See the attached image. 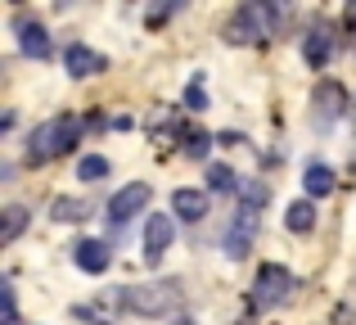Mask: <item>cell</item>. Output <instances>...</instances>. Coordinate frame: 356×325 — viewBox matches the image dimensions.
<instances>
[{
    "instance_id": "4fadbf2b",
    "label": "cell",
    "mask_w": 356,
    "mask_h": 325,
    "mask_svg": "<svg viewBox=\"0 0 356 325\" xmlns=\"http://www.w3.org/2000/svg\"><path fill=\"white\" fill-rule=\"evenodd\" d=\"M302 54H307V63H312V68H325V63H330V54H334L330 27H312V32H307V41H302Z\"/></svg>"
},
{
    "instance_id": "6da1fadb",
    "label": "cell",
    "mask_w": 356,
    "mask_h": 325,
    "mask_svg": "<svg viewBox=\"0 0 356 325\" xmlns=\"http://www.w3.org/2000/svg\"><path fill=\"white\" fill-rule=\"evenodd\" d=\"M77 136H81V122L77 118H50V122H41L32 132V141H27V159L32 163H50V159H63V154L77 145Z\"/></svg>"
},
{
    "instance_id": "52a82bcc",
    "label": "cell",
    "mask_w": 356,
    "mask_h": 325,
    "mask_svg": "<svg viewBox=\"0 0 356 325\" xmlns=\"http://www.w3.org/2000/svg\"><path fill=\"white\" fill-rule=\"evenodd\" d=\"M149 194H154V190H149L145 181H136V185H122V190L113 194V199H108V217H113V221H131L136 212H145Z\"/></svg>"
},
{
    "instance_id": "9c48e42d",
    "label": "cell",
    "mask_w": 356,
    "mask_h": 325,
    "mask_svg": "<svg viewBox=\"0 0 356 325\" xmlns=\"http://www.w3.org/2000/svg\"><path fill=\"white\" fill-rule=\"evenodd\" d=\"M72 262H77L81 271H90V276H104L108 262H113V248H108L104 239H81V244L72 248Z\"/></svg>"
},
{
    "instance_id": "e0dca14e",
    "label": "cell",
    "mask_w": 356,
    "mask_h": 325,
    "mask_svg": "<svg viewBox=\"0 0 356 325\" xmlns=\"http://www.w3.org/2000/svg\"><path fill=\"white\" fill-rule=\"evenodd\" d=\"M208 190H217V194H226V190H239L235 172H230L226 163H212V167H208Z\"/></svg>"
},
{
    "instance_id": "d6986e66",
    "label": "cell",
    "mask_w": 356,
    "mask_h": 325,
    "mask_svg": "<svg viewBox=\"0 0 356 325\" xmlns=\"http://www.w3.org/2000/svg\"><path fill=\"white\" fill-rule=\"evenodd\" d=\"M77 176H81V181H104V176H108V159H99V154H86V159L77 163Z\"/></svg>"
},
{
    "instance_id": "7a4b0ae2",
    "label": "cell",
    "mask_w": 356,
    "mask_h": 325,
    "mask_svg": "<svg viewBox=\"0 0 356 325\" xmlns=\"http://www.w3.org/2000/svg\"><path fill=\"white\" fill-rule=\"evenodd\" d=\"M122 303L140 317H167L181 308V280H154L145 290H122Z\"/></svg>"
},
{
    "instance_id": "5bb4252c",
    "label": "cell",
    "mask_w": 356,
    "mask_h": 325,
    "mask_svg": "<svg viewBox=\"0 0 356 325\" xmlns=\"http://www.w3.org/2000/svg\"><path fill=\"white\" fill-rule=\"evenodd\" d=\"M284 226L293 230V235H307V230L316 226V208L307 199H298V203H289V212H284Z\"/></svg>"
},
{
    "instance_id": "8992f818",
    "label": "cell",
    "mask_w": 356,
    "mask_h": 325,
    "mask_svg": "<svg viewBox=\"0 0 356 325\" xmlns=\"http://www.w3.org/2000/svg\"><path fill=\"white\" fill-rule=\"evenodd\" d=\"M252 239H257V212H248V208H239V217L230 221V230H226V239H221V248H226V257H248V248H252Z\"/></svg>"
},
{
    "instance_id": "7c38bea8",
    "label": "cell",
    "mask_w": 356,
    "mask_h": 325,
    "mask_svg": "<svg viewBox=\"0 0 356 325\" xmlns=\"http://www.w3.org/2000/svg\"><path fill=\"white\" fill-rule=\"evenodd\" d=\"M172 212L181 221H203L208 217V194L203 190H176L172 194Z\"/></svg>"
},
{
    "instance_id": "9a60e30c",
    "label": "cell",
    "mask_w": 356,
    "mask_h": 325,
    "mask_svg": "<svg viewBox=\"0 0 356 325\" xmlns=\"http://www.w3.org/2000/svg\"><path fill=\"white\" fill-rule=\"evenodd\" d=\"M302 185H307V194H312V199L330 194V190H334V167H325V163H312V167H307V176H302Z\"/></svg>"
},
{
    "instance_id": "30bf717a",
    "label": "cell",
    "mask_w": 356,
    "mask_h": 325,
    "mask_svg": "<svg viewBox=\"0 0 356 325\" xmlns=\"http://www.w3.org/2000/svg\"><path fill=\"white\" fill-rule=\"evenodd\" d=\"M63 63H68V72L72 77H99V72L108 68V59L99 50H90V45H68V54H63Z\"/></svg>"
},
{
    "instance_id": "603a6c76",
    "label": "cell",
    "mask_w": 356,
    "mask_h": 325,
    "mask_svg": "<svg viewBox=\"0 0 356 325\" xmlns=\"http://www.w3.org/2000/svg\"><path fill=\"white\" fill-rule=\"evenodd\" d=\"M185 109H208V95H203V77H194V86L185 90Z\"/></svg>"
},
{
    "instance_id": "277c9868",
    "label": "cell",
    "mask_w": 356,
    "mask_h": 325,
    "mask_svg": "<svg viewBox=\"0 0 356 325\" xmlns=\"http://www.w3.org/2000/svg\"><path fill=\"white\" fill-rule=\"evenodd\" d=\"M275 9L270 5H243L235 14V23L226 27V36L235 45H248V41H261V36H270V27H275Z\"/></svg>"
},
{
    "instance_id": "3957f363",
    "label": "cell",
    "mask_w": 356,
    "mask_h": 325,
    "mask_svg": "<svg viewBox=\"0 0 356 325\" xmlns=\"http://www.w3.org/2000/svg\"><path fill=\"white\" fill-rule=\"evenodd\" d=\"M293 290H298V276L289 271V267L266 262L257 271V285H252V303H257V308H280V303H289Z\"/></svg>"
},
{
    "instance_id": "44dd1931",
    "label": "cell",
    "mask_w": 356,
    "mask_h": 325,
    "mask_svg": "<svg viewBox=\"0 0 356 325\" xmlns=\"http://www.w3.org/2000/svg\"><path fill=\"white\" fill-rule=\"evenodd\" d=\"M208 145H212L208 132H185V154H190V159H203V154H208Z\"/></svg>"
},
{
    "instance_id": "8fae6325",
    "label": "cell",
    "mask_w": 356,
    "mask_h": 325,
    "mask_svg": "<svg viewBox=\"0 0 356 325\" xmlns=\"http://www.w3.org/2000/svg\"><path fill=\"white\" fill-rule=\"evenodd\" d=\"M343 104H348V95H343L339 81H325V86H316V122L330 127L334 118L343 113Z\"/></svg>"
},
{
    "instance_id": "5b68a950",
    "label": "cell",
    "mask_w": 356,
    "mask_h": 325,
    "mask_svg": "<svg viewBox=\"0 0 356 325\" xmlns=\"http://www.w3.org/2000/svg\"><path fill=\"white\" fill-rule=\"evenodd\" d=\"M176 239V217H167V212H154V217H145V239H140V248H145V262H158V257L167 253V244Z\"/></svg>"
},
{
    "instance_id": "ffe728a7",
    "label": "cell",
    "mask_w": 356,
    "mask_h": 325,
    "mask_svg": "<svg viewBox=\"0 0 356 325\" xmlns=\"http://www.w3.org/2000/svg\"><path fill=\"white\" fill-rule=\"evenodd\" d=\"M81 217H86L81 199H54V221H81Z\"/></svg>"
},
{
    "instance_id": "2e32d148",
    "label": "cell",
    "mask_w": 356,
    "mask_h": 325,
    "mask_svg": "<svg viewBox=\"0 0 356 325\" xmlns=\"http://www.w3.org/2000/svg\"><path fill=\"white\" fill-rule=\"evenodd\" d=\"M23 230H27V208L23 203H9L5 208V226H0V244H14Z\"/></svg>"
},
{
    "instance_id": "ac0fdd59",
    "label": "cell",
    "mask_w": 356,
    "mask_h": 325,
    "mask_svg": "<svg viewBox=\"0 0 356 325\" xmlns=\"http://www.w3.org/2000/svg\"><path fill=\"white\" fill-rule=\"evenodd\" d=\"M239 199H243V208H248V212H257L261 203L270 199V190H266L261 181H243V185H239Z\"/></svg>"
},
{
    "instance_id": "ba28073f",
    "label": "cell",
    "mask_w": 356,
    "mask_h": 325,
    "mask_svg": "<svg viewBox=\"0 0 356 325\" xmlns=\"http://www.w3.org/2000/svg\"><path fill=\"white\" fill-rule=\"evenodd\" d=\"M14 32H18V50L27 54V59H50V32H45L41 23H32V18H18L14 23Z\"/></svg>"
},
{
    "instance_id": "7402d4cb",
    "label": "cell",
    "mask_w": 356,
    "mask_h": 325,
    "mask_svg": "<svg viewBox=\"0 0 356 325\" xmlns=\"http://www.w3.org/2000/svg\"><path fill=\"white\" fill-rule=\"evenodd\" d=\"M0 299H5V325H18V299H14V285H0Z\"/></svg>"
}]
</instances>
